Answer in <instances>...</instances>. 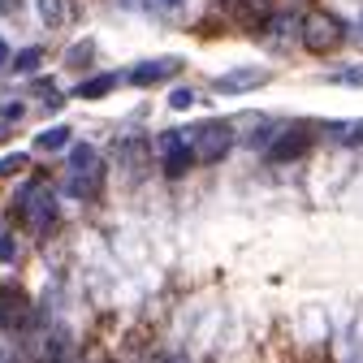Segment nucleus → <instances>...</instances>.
Here are the masks:
<instances>
[{
  "mask_svg": "<svg viewBox=\"0 0 363 363\" xmlns=\"http://www.w3.org/2000/svg\"><path fill=\"white\" fill-rule=\"evenodd\" d=\"M13 212L18 220L26 225L30 234H48L52 225H57V191L48 186V182H26V186L13 195Z\"/></svg>",
  "mask_w": 363,
  "mask_h": 363,
  "instance_id": "obj_1",
  "label": "nucleus"
},
{
  "mask_svg": "<svg viewBox=\"0 0 363 363\" xmlns=\"http://www.w3.org/2000/svg\"><path fill=\"white\" fill-rule=\"evenodd\" d=\"M298 35H303V48H307V52L329 57L337 43L346 39V26H342L333 13H307V18H303V26H298Z\"/></svg>",
  "mask_w": 363,
  "mask_h": 363,
  "instance_id": "obj_2",
  "label": "nucleus"
},
{
  "mask_svg": "<svg viewBox=\"0 0 363 363\" xmlns=\"http://www.w3.org/2000/svg\"><path fill=\"white\" fill-rule=\"evenodd\" d=\"M186 143H191L195 160L212 164V160H220L225 152L234 147V130L225 125V121H208V125H199V130H195V139H186Z\"/></svg>",
  "mask_w": 363,
  "mask_h": 363,
  "instance_id": "obj_3",
  "label": "nucleus"
},
{
  "mask_svg": "<svg viewBox=\"0 0 363 363\" xmlns=\"http://www.w3.org/2000/svg\"><path fill=\"white\" fill-rule=\"evenodd\" d=\"M160 156H164V173H169V177H182V173L195 164L191 143L182 139L177 130H164V134H160Z\"/></svg>",
  "mask_w": 363,
  "mask_h": 363,
  "instance_id": "obj_4",
  "label": "nucleus"
},
{
  "mask_svg": "<svg viewBox=\"0 0 363 363\" xmlns=\"http://www.w3.org/2000/svg\"><path fill=\"white\" fill-rule=\"evenodd\" d=\"M307 147H311V130H307V125H294V130L277 134V139L268 143V160H272V164H286V160H298Z\"/></svg>",
  "mask_w": 363,
  "mask_h": 363,
  "instance_id": "obj_5",
  "label": "nucleus"
},
{
  "mask_svg": "<svg viewBox=\"0 0 363 363\" xmlns=\"http://www.w3.org/2000/svg\"><path fill=\"white\" fill-rule=\"evenodd\" d=\"M30 320V298L18 286H0V329H22Z\"/></svg>",
  "mask_w": 363,
  "mask_h": 363,
  "instance_id": "obj_6",
  "label": "nucleus"
},
{
  "mask_svg": "<svg viewBox=\"0 0 363 363\" xmlns=\"http://www.w3.org/2000/svg\"><path fill=\"white\" fill-rule=\"evenodd\" d=\"M182 69V61L177 57H160V61H143V65H134L125 78L134 82V86H152V82H164V78H173Z\"/></svg>",
  "mask_w": 363,
  "mask_h": 363,
  "instance_id": "obj_7",
  "label": "nucleus"
},
{
  "mask_svg": "<svg viewBox=\"0 0 363 363\" xmlns=\"http://www.w3.org/2000/svg\"><path fill=\"white\" fill-rule=\"evenodd\" d=\"M264 82H268V69H230V74L216 78L220 91H251V86H264Z\"/></svg>",
  "mask_w": 363,
  "mask_h": 363,
  "instance_id": "obj_8",
  "label": "nucleus"
},
{
  "mask_svg": "<svg viewBox=\"0 0 363 363\" xmlns=\"http://www.w3.org/2000/svg\"><path fill=\"white\" fill-rule=\"evenodd\" d=\"M100 173H104V169H86V173H69V182H65V191H69L74 199H86V195H96V191H100Z\"/></svg>",
  "mask_w": 363,
  "mask_h": 363,
  "instance_id": "obj_9",
  "label": "nucleus"
},
{
  "mask_svg": "<svg viewBox=\"0 0 363 363\" xmlns=\"http://www.w3.org/2000/svg\"><path fill=\"white\" fill-rule=\"evenodd\" d=\"M113 86H117V74H96V78H82L74 96H82V100H100V96H108Z\"/></svg>",
  "mask_w": 363,
  "mask_h": 363,
  "instance_id": "obj_10",
  "label": "nucleus"
},
{
  "mask_svg": "<svg viewBox=\"0 0 363 363\" xmlns=\"http://www.w3.org/2000/svg\"><path fill=\"white\" fill-rule=\"evenodd\" d=\"M86 169H100V156L91 143H74L69 147V173H86Z\"/></svg>",
  "mask_w": 363,
  "mask_h": 363,
  "instance_id": "obj_11",
  "label": "nucleus"
},
{
  "mask_svg": "<svg viewBox=\"0 0 363 363\" xmlns=\"http://www.w3.org/2000/svg\"><path fill=\"white\" fill-rule=\"evenodd\" d=\"M35 147H39V152H61V147H69V130H65V125L43 130L39 139H35Z\"/></svg>",
  "mask_w": 363,
  "mask_h": 363,
  "instance_id": "obj_12",
  "label": "nucleus"
},
{
  "mask_svg": "<svg viewBox=\"0 0 363 363\" xmlns=\"http://www.w3.org/2000/svg\"><path fill=\"white\" fill-rule=\"evenodd\" d=\"M9 65H13L18 74H35V69L43 65V52H39V48H22L18 57H9Z\"/></svg>",
  "mask_w": 363,
  "mask_h": 363,
  "instance_id": "obj_13",
  "label": "nucleus"
},
{
  "mask_svg": "<svg viewBox=\"0 0 363 363\" xmlns=\"http://www.w3.org/2000/svg\"><path fill=\"white\" fill-rule=\"evenodd\" d=\"M39 18H43V26H61L65 22V0H39Z\"/></svg>",
  "mask_w": 363,
  "mask_h": 363,
  "instance_id": "obj_14",
  "label": "nucleus"
},
{
  "mask_svg": "<svg viewBox=\"0 0 363 363\" xmlns=\"http://www.w3.org/2000/svg\"><path fill=\"white\" fill-rule=\"evenodd\" d=\"M230 5H234L238 13H247V18H264V13L272 9V0H230Z\"/></svg>",
  "mask_w": 363,
  "mask_h": 363,
  "instance_id": "obj_15",
  "label": "nucleus"
},
{
  "mask_svg": "<svg viewBox=\"0 0 363 363\" xmlns=\"http://www.w3.org/2000/svg\"><path fill=\"white\" fill-rule=\"evenodd\" d=\"M191 104H195V91H191V86H177L173 96H169V108H177V113H182V108H191Z\"/></svg>",
  "mask_w": 363,
  "mask_h": 363,
  "instance_id": "obj_16",
  "label": "nucleus"
},
{
  "mask_svg": "<svg viewBox=\"0 0 363 363\" xmlns=\"http://www.w3.org/2000/svg\"><path fill=\"white\" fill-rule=\"evenodd\" d=\"M22 169H26V156H22V152H13V156L0 160V177H13V173H22Z\"/></svg>",
  "mask_w": 363,
  "mask_h": 363,
  "instance_id": "obj_17",
  "label": "nucleus"
},
{
  "mask_svg": "<svg viewBox=\"0 0 363 363\" xmlns=\"http://www.w3.org/2000/svg\"><path fill=\"white\" fill-rule=\"evenodd\" d=\"M13 259H18V238L0 234V264H13Z\"/></svg>",
  "mask_w": 363,
  "mask_h": 363,
  "instance_id": "obj_18",
  "label": "nucleus"
},
{
  "mask_svg": "<svg viewBox=\"0 0 363 363\" xmlns=\"http://www.w3.org/2000/svg\"><path fill=\"white\" fill-rule=\"evenodd\" d=\"M91 61V43H74L69 48V65H86Z\"/></svg>",
  "mask_w": 363,
  "mask_h": 363,
  "instance_id": "obj_19",
  "label": "nucleus"
},
{
  "mask_svg": "<svg viewBox=\"0 0 363 363\" xmlns=\"http://www.w3.org/2000/svg\"><path fill=\"white\" fill-rule=\"evenodd\" d=\"M342 82H350V86H363V69H346V74H342Z\"/></svg>",
  "mask_w": 363,
  "mask_h": 363,
  "instance_id": "obj_20",
  "label": "nucleus"
},
{
  "mask_svg": "<svg viewBox=\"0 0 363 363\" xmlns=\"http://www.w3.org/2000/svg\"><path fill=\"white\" fill-rule=\"evenodd\" d=\"M18 117H22V104H18V100H13V104H5V121H18Z\"/></svg>",
  "mask_w": 363,
  "mask_h": 363,
  "instance_id": "obj_21",
  "label": "nucleus"
},
{
  "mask_svg": "<svg viewBox=\"0 0 363 363\" xmlns=\"http://www.w3.org/2000/svg\"><path fill=\"white\" fill-rule=\"evenodd\" d=\"M22 9V0H0V13H18Z\"/></svg>",
  "mask_w": 363,
  "mask_h": 363,
  "instance_id": "obj_22",
  "label": "nucleus"
},
{
  "mask_svg": "<svg viewBox=\"0 0 363 363\" xmlns=\"http://www.w3.org/2000/svg\"><path fill=\"white\" fill-rule=\"evenodd\" d=\"M346 139H350V143H363V125H354V130L346 134Z\"/></svg>",
  "mask_w": 363,
  "mask_h": 363,
  "instance_id": "obj_23",
  "label": "nucleus"
},
{
  "mask_svg": "<svg viewBox=\"0 0 363 363\" xmlns=\"http://www.w3.org/2000/svg\"><path fill=\"white\" fill-rule=\"evenodd\" d=\"M0 65H9V43L0 39Z\"/></svg>",
  "mask_w": 363,
  "mask_h": 363,
  "instance_id": "obj_24",
  "label": "nucleus"
},
{
  "mask_svg": "<svg viewBox=\"0 0 363 363\" xmlns=\"http://www.w3.org/2000/svg\"><path fill=\"white\" fill-rule=\"evenodd\" d=\"M5 134H9V130H5V125H0V143H5Z\"/></svg>",
  "mask_w": 363,
  "mask_h": 363,
  "instance_id": "obj_25",
  "label": "nucleus"
},
{
  "mask_svg": "<svg viewBox=\"0 0 363 363\" xmlns=\"http://www.w3.org/2000/svg\"><path fill=\"white\" fill-rule=\"evenodd\" d=\"M359 43H363V26H359Z\"/></svg>",
  "mask_w": 363,
  "mask_h": 363,
  "instance_id": "obj_26",
  "label": "nucleus"
},
{
  "mask_svg": "<svg viewBox=\"0 0 363 363\" xmlns=\"http://www.w3.org/2000/svg\"><path fill=\"white\" fill-rule=\"evenodd\" d=\"M164 5H177V0H164Z\"/></svg>",
  "mask_w": 363,
  "mask_h": 363,
  "instance_id": "obj_27",
  "label": "nucleus"
},
{
  "mask_svg": "<svg viewBox=\"0 0 363 363\" xmlns=\"http://www.w3.org/2000/svg\"><path fill=\"white\" fill-rule=\"evenodd\" d=\"M0 363H9V359H5V354H0Z\"/></svg>",
  "mask_w": 363,
  "mask_h": 363,
  "instance_id": "obj_28",
  "label": "nucleus"
}]
</instances>
